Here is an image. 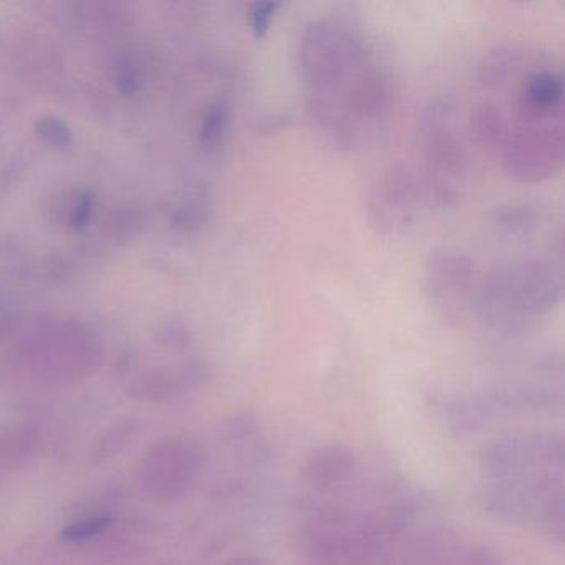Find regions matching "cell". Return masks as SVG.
<instances>
[{
	"label": "cell",
	"instance_id": "obj_11",
	"mask_svg": "<svg viewBox=\"0 0 565 565\" xmlns=\"http://www.w3.org/2000/svg\"><path fill=\"white\" fill-rule=\"evenodd\" d=\"M279 8L280 4H273L270 2V4H256L250 9V29H253L254 38L257 41L266 38Z\"/></svg>",
	"mask_w": 565,
	"mask_h": 565
},
{
	"label": "cell",
	"instance_id": "obj_14",
	"mask_svg": "<svg viewBox=\"0 0 565 565\" xmlns=\"http://www.w3.org/2000/svg\"><path fill=\"white\" fill-rule=\"evenodd\" d=\"M458 565H504V562L501 561L498 552L481 545V547L462 551Z\"/></svg>",
	"mask_w": 565,
	"mask_h": 565
},
{
	"label": "cell",
	"instance_id": "obj_13",
	"mask_svg": "<svg viewBox=\"0 0 565 565\" xmlns=\"http://www.w3.org/2000/svg\"><path fill=\"white\" fill-rule=\"evenodd\" d=\"M134 428V423H124V425L120 423V425L115 426V428L110 429V431L107 433V436H105V441L100 443L98 455H100L102 458H108V456L117 452L118 449H120L121 443H125L128 438H130Z\"/></svg>",
	"mask_w": 565,
	"mask_h": 565
},
{
	"label": "cell",
	"instance_id": "obj_2",
	"mask_svg": "<svg viewBox=\"0 0 565 565\" xmlns=\"http://www.w3.org/2000/svg\"><path fill=\"white\" fill-rule=\"evenodd\" d=\"M518 62V54L504 52L486 65L511 95V114L495 125L489 148L509 177L541 183L564 167V78L547 65L524 68Z\"/></svg>",
	"mask_w": 565,
	"mask_h": 565
},
{
	"label": "cell",
	"instance_id": "obj_4",
	"mask_svg": "<svg viewBox=\"0 0 565 565\" xmlns=\"http://www.w3.org/2000/svg\"><path fill=\"white\" fill-rule=\"evenodd\" d=\"M418 137L425 160V200L436 207L455 206L465 190L466 153L456 107L449 98H438L425 107Z\"/></svg>",
	"mask_w": 565,
	"mask_h": 565
},
{
	"label": "cell",
	"instance_id": "obj_7",
	"mask_svg": "<svg viewBox=\"0 0 565 565\" xmlns=\"http://www.w3.org/2000/svg\"><path fill=\"white\" fill-rule=\"evenodd\" d=\"M200 466L201 452L193 443L171 439L147 452L141 465V482L154 498L173 501L190 489Z\"/></svg>",
	"mask_w": 565,
	"mask_h": 565
},
{
	"label": "cell",
	"instance_id": "obj_12",
	"mask_svg": "<svg viewBox=\"0 0 565 565\" xmlns=\"http://www.w3.org/2000/svg\"><path fill=\"white\" fill-rule=\"evenodd\" d=\"M108 524H110V518L107 515H90V518H85L84 521H78L77 524L67 527L65 535L72 541H81V539L100 534L104 529L108 527Z\"/></svg>",
	"mask_w": 565,
	"mask_h": 565
},
{
	"label": "cell",
	"instance_id": "obj_10",
	"mask_svg": "<svg viewBox=\"0 0 565 565\" xmlns=\"http://www.w3.org/2000/svg\"><path fill=\"white\" fill-rule=\"evenodd\" d=\"M35 449V435L29 428H15L0 439V462L8 468H19L31 458Z\"/></svg>",
	"mask_w": 565,
	"mask_h": 565
},
{
	"label": "cell",
	"instance_id": "obj_3",
	"mask_svg": "<svg viewBox=\"0 0 565 565\" xmlns=\"http://www.w3.org/2000/svg\"><path fill=\"white\" fill-rule=\"evenodd\" d=\"M562 292V269L552 260H509L479 280L475 312L489 329L515 335L552 312Z\"/></svg>",
	"mask_w": 565,
	"mask_h": 565
},
{
	"label": "cell",
	"instance_id": "obj_1",
	"mask_svg": "<svg viewBox=\"0 0 565 565\" xmlns=\"http://www.w3.org/2000/svg\"><path fill=\"white\" fill-rule=\"evenodd\" d=\"M297 58L307 111L333 145L353 150L379 135L392 107V78L355 24L310 22Z\"/></svg>",
	"mask_w": 565,
	"mask_h": 565
},
{
	"label": "cell",
	"instance_id": "obj_15",
	"mask_svg": "<svg viewBox=\"0 0 565 565\" xmlns=\"http://www.w3.org/2000/svg\"><path fill=\"white\" fill-rule=\"evenodd\" d=\"M224 565H267V562H264L263 558L254 557V555H237V557L224 562Z\"/></svg>",
	"mask_w": 565,
	"mask_h": 565
},
{
	"label": "cell",
	"instance_id": "obj_9",
	"mask_svg": "<svg viewBox=\"0 0 565 565\" xmlns=\"http://www.w3.org/2000/svg\"><path fill=\"white\" fill-rule=\"evenodd\" d=\"M355 466V455L349 446L329 443L310 452L303 462L302 478L316 491H335L350 481Z\"/></svg>",
	"mask_w": 565,
	"mask_h": 565
},
{
	"label": "cell",
	"instance_id": "obj_5",
	"mask_svg": "<svg viewBox=\"0 0 565 565\" xmlns=\"http://www.w3.org/2000/svg\"><path fill=\"white\" fill-rule=\"evenodd\" d=\"M478 269L465 254L436 250L426 264V294L436 312L445 319H465L475 312L479 287Z\"/></svg>",
	"mask_w": 565,
	"mask_h": 565
},
{
	"label": "cell",
	"instance_id": "obj_8",
	"mask_svg": "<svg viewBox=\"0 0 565 565\" xmlns=\"http://www.w3.org/2000/svg\"><path fill=\"white\" fill-rule=\"evenodd\" d=\"M355 518L323 509L307 518L297 534V548L307 565H345Z\"/></svg>",
	"mask_w": 565,
	"mask_h": 565
},
{
	"label": "cell",
	"instance_id": "obj_6",
	"mask_svg": "<svg viewBox=\"0 0 565 565\" xmlns=\"http://www.w3.org/2000/svg\"><path fill=\"white\" fill-rule=\"evenodd\" d=\"M423 196L422 181L408 168L395 164L380 178L370 196V223L382 236L402 233L415 221Z\"/></svg>",
	"mask_w": 565,
	"mask_h": 565
}]
</instances>
